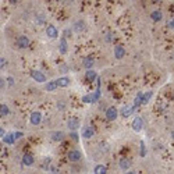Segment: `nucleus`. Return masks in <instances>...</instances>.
Returning <instances> with one entry per match:
<instances>
[{
    "label": "nucleus",
    "mask_w": 174,
    "mask_h": 174,
    "mask_svg": "<svg viewBox=\"0 0 174 174\" xmlns=\"http://www.w3.org/2000/svg\"><path fill=\"white\" fill-rule=\"evenodd\" d=\"M117 116H119V110H117L114 106H112V107H109V109L106 110V119L110 120V121L116 120Z\"/></svg>",
    "instance_id": "f257e3e1"
},
{
    "label": "nucleus",
    "mask_w": 174,
    "mask_h": 174,
    "mask_svg": "<svg viewBox=\"0 0 174 174\" xmlns=\"http://www.w3.org/2000/svg\"><path fill=\"white\" fill-rule=\"evenodd\" d=\"M31 77H32L35 81H38V82H45V81H46L45 74L38 71V70H32V71H31Z\"/></svg>",
    "instance_id": "f03ea898"
},
{
    "label": "nucleus",
    "mask_w": 174,
    "mask_h": 174,
    "mask_svg": "<svg viewBox=\"0 0 174 174\" xmlns=\"http://www.w3.org/2000/svg\"><path fill=\"white\" fill-rule=\"evenodd\" d=\"M28 45H29V40L25 35H21V36L17 38V46L20 49H25V47H28Z\"/></svg>",
    "instance_id": "7ed1b4c3"
},
{
    "label": "nucleus",
    "mask_w": 174,
    "mask_h": 174,
    "mask_svg": "<svg viewBox=\"0 0 174 174\" xmlns=\"http://www.w3.org/2000/svg\"><path fill=\"white\" fill-rule=\"evenodd\" d=\"M46 35H47L49 38H52V39L57 38V36H59L57 28H56L55 25H47V28H46Z\"/></svg>",
    "instance_id": "20e7f679"
},
{
    "label": "nucleus",
    "mask_w": 174,
    "mask_h": 174,
    "mask_svg": "<svg viewBox=\"0 0 174 174\" xmlns=\"http://www.w3.org/2000/svg\"><path fill=\"white\" fill-rule=\"evenodd\" d=\"M82 155L80 150H70L68 152V160L70 162H80Z\"/></svg>",
    "instance_id": "39448f33"
},
{
    "label": "nucleus",
    "mask_w": 174,
    "mask_h": 174,
    "mask_svg": "<svg viewBox=\"0 0 174 174\" xmlns=\"http://www.w3.org/2000/svg\"><path fill=\"white\" fill-rule=\"evenodd\" d=\"M31 124H33V125H38V124L42 121V114H40L39 112H33L32 114H31Z\"/></svg>",
    "instance_id": "423d86ee"
},
{
    "label": "nucleus",
    "mask_w": 174,
    "mask_h": 174,
    "mask_svg": "<svg viewBox=\"0 0 174 174\" xmlns=\"http://www.w3.org/2000/svg\"><path fill=\"white\" fill-rule=\"evenodd\" d=\"M125 55V50H124L123 46H116L114 47V57L116 59H123Z\"/></svg>",
    "instance_id": "0eeeda50"
},
{
    "label": "nucleus",
    "mask_w": 174,
    "mask_h": 174,
    "mask_svg": "<svg viewBox=\"0 0 174 174\" xmlns=\"http://www.w3.org/2000/svg\"><path fill=\"white\" fill-rule=\"evenodd\" d=\"M78 127H80V120H78V119H74V117H73V119L68 120V128H70V130L75 131Z\"/></svg>",
    "instance_id": "6e6552de"
},
{
    "label": "nucleus",
    "mask_w": 174,
    "mask_h": 174,
    "mask_svg": "<svg viewBox=\"0 0 174 174\" xmlns=\"http://www.w3.org/2000/svg\"><path fill=\"white\" fill-rule=\"evenodd\" d=\"M81 135L84 138H91L93 135V128L92 127H84L82 131H81Z\"/></svg>",
    "instance_id": "1a4fd4ad"
},
{
    "label": "nucleus",
    "mask_w": 174,
    "mask_h": 174,
    "mask_svg": "<svg viewBox=\"0 0 174 174\" xmlns=\"http://www.w3.org/2000/svg\"><path fill=\"white\" fill-rule=\"evenodd\" d=\"M132 128H134V131H137V132H139V131L142 130V119H141V117H137V119L134 120V123H132Z\"/></svg>",
    "instance_id": "9d476101"
},
{
    "label": "nucleus",
    "mask_w": 174,
    "mask_h": 174,
    "mask_svg": "<svg viewBox=\"0 0 174 174\" xmlns=\"http://www.w3.org/2000/svg\"><path fill=\"white\" fill-rule=\"evenodd\" d=\"M120 167H121L123 170H128L131 167V162L127 157H121V159H120Z\"/></svg>",
    "instance_id": "9b49d317"
},
{
    "label": "nucleus",
    "mask_w": 174,
    "mask_h": 174,
    "mask_svg": "<svg viewBox=\"0 0 174 174\" xmlns=\"http://www.w3.org/2000/svg\"><path fill=\"white\" fill-rule=\"evenodd\" d=\"M56 82H57L59 87H63V88H65V87H68V85H70V80L67 78V77H62V78H59V80H56Z\"/></svg>",
    "instance_id": "f8f14e48"
},
{
    "label": "nucleus",
    "mask_w": 174,
    "mask_h": 174,
    "mask_svg": "<svg viewBox=\"0 0 174 174\" xmlns=\"http://www.w3.org/2000/svg\"><path fill=\"white\" fill-rule=\"evenodd\" d=\"M132 110H134V107H130V106H124L123 109L120 110V114L123 117H128L132 113Z\"/></svg>",
    "instance_id": "ddd939ff"
},
{
    "label": "nucleus",
    "mask_w": 174,
    "mask_h": 174,
    "mask_svg": "<svg viewBox=\"0 0 174 174\" xmlns=\"http://www.w3.org/2000/svg\"><path fill=\"white\" fill-rule=\"evenodd\" d=\"M142 102H144V93H142V92H138V95L134 99V107H138L139 105H142Z\"/></svg>",
    "instance_id": "4468645a"
},
{
    "label": "nucleus",
    "mask_w": 174,
    "mask_h": 174,
    "mask_svg": "<svg viewBox=\"0 0 174 174\" xmlns=\"http://www.w3.org/2000/svg\"><path fill=\"white\" fill-rule=\"evenodd\" d=\"M22 163L25 166H32L33 164V157L31 155H24L22 156Z\"/></svg>",
    "instance_id": "2eb2a0df"
},
{
    "label": "nucleus",
    "mask_w": 174,
    "mask_h": 174,
    "mask_svg": "<svg viewBox=\"0 0 174 174\" xmlns=\"http://www.w3.org/2000/svg\"><path fill=\"white\" fill-rule=\"evenodd\" d=\"M93 63H95V60H93V57H87L85 60H84V67L85 68H88V70H92V65H93Z\"/></svg>",
    "instance_id": "dca6fc26"
},
{
    "label": "nucleus",
    "mask_w": 174,
    "mask_h": 174,
    "mask_svg": "<svg viewBox=\"0 0 174 174\" xmlns=\"http://www.w3.org/2000/svg\"><path fill=\"white\" fill-rule=\"evenodd\" d=\"M93 173L95 174H106L107 173V169H106V166H103V164H98V166L95 167Z\"/></svg>",
    "instance_id": "f3484780"
},
{
    "label": "nucleus",
    "mask_w": 174,
    "mask_h": 174,
    "mask_svg": "<svg viewBox=\"0 0 174 174\" xmlns=\"http://www.w3.org/2000/svg\"><path fill=\"white\" fill-rule=\"evenodd\" d=\"M15 139H17V138H15V135H14V134H7L6 137L3 138V141L6 142V144H8V145H11V144H14Z\"/></svg>",
    "instance_id": "a211bd4d"
},
{
    "label": "nucleus",
    "mask_w": 174,
    "mask_h": 174,
    "mask_svg": "<svg viewBox=\"0 0 174 174\" xmlns=\"http://www.w3.org/2000/svg\"><path fill=\"white\" fill-rule=\"evenodd\" d=\"M67 40L64 39V38H62L60 39V53H63V55H65L67 53Z\"/></svg>",
    "instance_id": "6ab92c4d"
},
{
    "label": "nucleus",
    "mask_w": 174,
    "mask_h": 174,
    "mask_svg": "<svg viewBox=\"0 0 174 174\" xmlns=\"http://www.w3.org/2000/svg\"><path fill=\"white\" fill-rule=\"evenodd\" d=\"M52 138H53V141H62L64 138V134L62 131H56V132H52Z\"/></svg>",
    "instance_id": "aec40b11"
},
{
    "label": "nucleus",
    "mask_w": 174,
    "mask_h": 174,
    "mask_svg": "<svg viewBox=\"0 0 174 174\" xmlns=\"http://www.w3.org/2000/svg\"><path fill=\"white\" fill-rule=\"evenodd\" d=\"M88 81H93L96 78V73H95L93 70H87V74H85Z\"/></svg>",
    "instance_id": "412c9836"
},
{
    "label": "nucleus",
    "mask_w": 174,
    "mask_h": 174,
    "mask_svg": "<svg viewBox=\"0 0 174 174\" xmlns=\"http://www.w3.org/2000/svg\"><path fill=\"white\" fill-rule=\"evenodd\" d=\"M150 17H152L153 21H160L163 15H162V11H157V10H156V11H153L152 14H150Z\"/></svg>",
    "instance_id": "4be33fe9"
},
{
    "label": "nucleus",
    "mask_w": 174,
    "mask_h": 174,
    "mask_svg": "<svg viewBox=\"0 0 174 174\" xmlns=\"http://www.w3.org/2000/svg\"><path fill=\"white\" fill-rule=\"evenodd\" d=\"M74 29H75L77 32H81V31H84V29H85V24H84V21H77L75 25H74Z\"/></svg>",
    "instance_id": "5701e85b"
},
{
    "label": "nucleus",
    "mask_w": 174,
    "mask_h": 174,
    "mask_svg": "<svg viewBox=\"0 0 174 174\" xmlns=\"http://www.w3.org/2000/svg\"><path fill=\"white\" fill-rule=\"evenodd\" d=\"M57 87H59V85H57L56 81H50V82L46 84V91H55Z\"/></svg>",
    "instance_id": "b1692460"
},
{
    "label": "nucleus",
    "mask_w": 174,
    "mask_h": 174,
    "mask_svg": "<svg viewBox=\"0 0 174 174\" xmlns=\"http://www.w3.org/2000/svg\"><path fill=\"white\" fill-rule=\"evenodd\" d=\"M150 98H152V92H150V91H148L146 93H144V102H142V105H146Z\"/></svg>",
    "instance_id": "393cba45"
},
{
    "label": "nucleus",
    "mask_w": 174,
    "mask_h": 174,
    "mask_svg": "<svg viewBox=\"0 0 174 174\" xmlns=\"http://www.w3.org/2000/svg\"><path fill=\"white\" fill-rule=\"evenodd\" d=\"M0 113H2V116H7V114H8V107H7V105L2 103V107H0Z\"/></svg>",
    "instance_id": "a878e982"
},
{
    "label": "nucleus",
    "mask_w": 174,
    "mask_h": 174,
    "mask_svg": "<svg viewBox=\"0 0 174 174\" xmlns=\"http://www.w3.org/2000/svg\"><path fill=\"white\" fill-rule=\"evenodd\" d=\"M146 152H145V144L144 142H141V156H145Z\"/></svg>",
    "instance_id": "bb28decb"
},
{
    "label": "nucleus",
    "mask_w": 174,
    "mask_h": 174,
    "mask_svg": "<svg viewBox=\"0 0 174 174\" xmlns=\"http://www.w3.org/2000/svg\"><path fill=\"white\" fill-rule=\"evenodd\" d=\"M167 25H169V28L174 29V18H173V20H170V21L167 22Z\"/></svg>",
    "instance_id": "cd10ccee"
},
{
    "label": "nucleus",
    "mask_w": 174,
    "mask_h": 174,
    "mask_svg": "<svg viewBox=\"0 0 174 174\" xmlns=\"http://www.w3.org/2000/svg\"><path fill=\"white\" fill-rule=\"evenodd\" d=\"M71 138H73L74 141H78V134L77 132H71Z\"/></svg>",
    "instance_id": "c85d7f7f"
},
{
    "label": "nucleus",
    "mask_w": 174,
    "mask_h": 174,
    "mask_svg": "<svg viewBox=\"0 0 174 174\" xmlns=\"http://www.w3.org/2000/svg\"><path fill=\"white\" fill-rule=\"evenodd\" d=\"M57 107H59L60 110L64 109V102H59V103H57Z\"/></svg>",
    "instance_id": "c756f323"
},
{
    "label": "nucleus",
    "mask_w": 174,
    "mask_h": 174,
    "mask_svg": "<svg viewBox=\"0 0 174 174\" xmlns=\"http://www.w3.org/2000/svg\"><path fill=\"white\" fill-rule=\"evenodd\" d=\"M14 135H15V138H21L22 137V132H15Z\"/></svg>",
    "instance_id": "7c9ffc66"
},
{
    "label": "nucleus",
    "mask_w": 174,
    "mask_h": 174,
    "mask_svg": "<svg viewBox=\"0 0 174 174\" xmlns=\"http://www.w3.org/2000/svg\"><path fill=\"white\" fill-rule=\"evenodd\" d=\"M60 71H63V73H65V71H68V70H67V67H64V65H63V67H62V70H60Z\"/></svg>",
    "instance_id": "2f4dec72"
},
{
    "label": "nucleus",
    "mask_w": 174,
    "mask_h": 174,
    "mask_svg": "<svg viewBox=\"0 0 174 174\" xmlns=\"http://www.w3.org/2000/svg\"><path fill=\"white\" fill-rule=\"evenodd\" d=\"M125 174H137V171H134V170H130V171H127Z\"/></svg>",
    "instance_id": "473e14b6"
},
{
    "label": "nucleus",
    "mask_w": 174,
    "mask_h": 174,
    "mask_svg": "<svg viewBox=\"0 0 174 174\" xmlns=\"http://www.w3.org/2000/svg\"><path fill=\"white\" fill-rule=\"evenodd\" d=\"M106 40H107V42H110V40H112V35H107V36H106Z\"/></svg>",
    "instance_id": "72a5a7b5"
},
{
    "label": "nucleus",
    "mask_w": 174,
    "mask_h": 174,
    "mask_svg": "<svg viewBox=\"0 0 174 174\" xmlns=\"http://www.w3.org/2000/svg\"><path fill=\"white\" fill-rule=\"evenodd\" d=\"M0 81H2V82H0V85H2V88H3V87H4V80H3V78H2V80H0Z\"/></svg>",
    "instance_id": "f704fd0d"
},
{
    "label": "nucleus",
    "mask_w": 174,
    "mask_h": 174,
    "mask_svg": "<svg viewBox=\"0 0 174 174\" xmlns=\"http://www.w3.org/2000/svg\"><path fill=\"white\" fill-rule=\"evenodd\" d=\"M171 135H173V138H174V131H173V132H171Z\"/></svg>",
    "instance_id": "c9c22d12"
}]
</instances>
